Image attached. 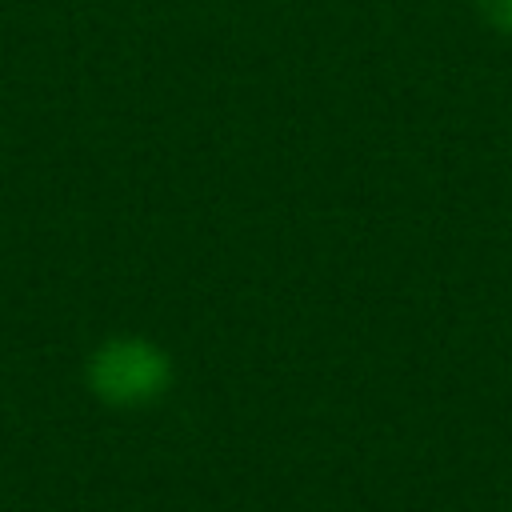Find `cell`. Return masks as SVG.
I'll list each match as a JSON object with an SVG mask.
<instances>
[{
    "label": "cell",
    "mask_w": 512,
    "mask_h": 512,
    "mask_svg": "<svg viewBox=\"0 0 512 512\" xmlns=\"http://www.w3.org/2000/svg\"><path fill=\"white\" fill-rule=\"evenodd\" d=\"M176 384L172 352L152 336L116 332L104 336L84 360V388L96 404L116 412H140L160 404Z\"/></svg>",
    "instance_id": "obj_1"
},
{
    "label": "cell",
    "mask_w": 512,
    "mask_h": 512,
    "mask_svg": "<svg viewBox=\"0 0 512 512\" xmlns=\"http://www.w3.org/2000/svg\"><path fill=\"white\" fill-rule=\"evenodd\" d=\"M476 12L484 16L488 28L512 36V0H476Z\"/></svg>",
    "instance_id": "obj_2"
}]
</instances>
